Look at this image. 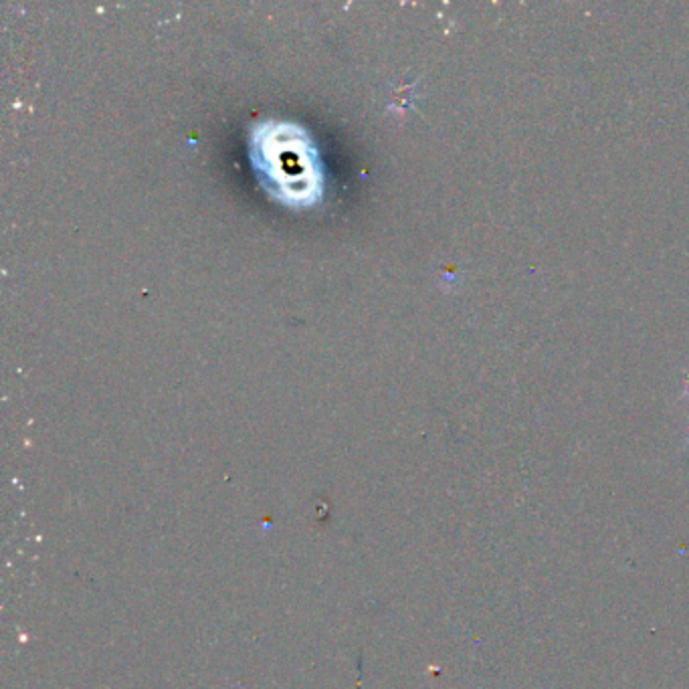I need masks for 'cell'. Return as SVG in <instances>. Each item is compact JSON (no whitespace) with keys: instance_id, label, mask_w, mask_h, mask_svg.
Segmentation results:
<instances>
[{"instance_id":"6da1fadb","label":"cell","mask_w":689,"mask_h":689,"mask_svg":"<svg viewBox=\"0 0 689 689\" xmlns=\"http://www.w3.org/2000/svg\"><path fill=\"white\" fill-rule=\"evenodd\" d=\"M684 397L689 398V368L684 371Z\"/></svg>"}]
</instances>
